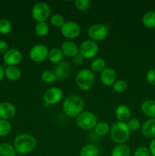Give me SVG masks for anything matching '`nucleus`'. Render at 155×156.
<instances>
[{"instance_id": "nucleus-1", "label": "nucleus", "mask_w": 155, "mask_h": 156, "mask_svg": "<svg viewBox=\"0 0 155 156\" xmlns=\"http://www.w3.org/2000/svg\"><path fill=\"white\" fill-rule=\"evenodd\" d=\"M85 102L84 99L78 94L68 95L62 104L64 114L69 117H78L83 112Z\"/></svg>"}, {"instance_id": "nucleus-2", "label": "nucleus", "mask_w": 155, "mask_h": 156, "mask_svg": "<svg viewBox=\"0 0 155 156\" xmlns=\"http://www.w3.org/2000/svg\"><path fill=\"white\" fill-rule=\"evenodd\" d=\"M36 146V140L29 133L19 134L14 141V148L20 154H28L33 152Z\"/></svg>"}, {"instance_id": "nucleus-3", "label": "nucleus", "mask_w": 155, "mask_h": 156, "mask_svg": "<svg viewBox=\"0 0 155 156\" xmlns=\"http://www.w3.org/2000/svg\"><path fill=\"white\" fill-rule=\"evenodd\" d=\"M110 138L117 145L125 144L130 138L131 131L127 123L116 122L110 127Z\"/></svg>"}, {"instance_id": "nucleus-4", "label": "nucleus", "mask_w": 155, "mask_h": 156, "mask_svg": "<svg viewBox=\"0 0 155 156\" xmlns=\"http://www.w3.org/2000/svg\"><path fill=\"white\" fill-rule=\"evenodd\" d=\"M75 82L77 86L83 91L91 89L95 82V76L91 70L84 69L80 70L76 75Z\"/></svg>"}, {"instance_id": "nucleus-5", "label": "nucleus", "mask_w": 155, "mask_h": 156, "mask_svg": "<svg viewBox=\"0 0 155 156\" xmlns=\"http://www.w3.org/2000/svg\"><path fill=\"white\" fill-rule=\"evenodd\" d=\"M97 117L94 113L83 111L76 118V123L84 130H92L97 124Z\"/></svg>"}, {"instance_id": "nucleus-6", "label": "nucleus", "mask_w": 155, "mask_h": 156, "mask_svg": "<svg viewBox=\"0 0 155 156\" xmlns=\"http://www.w3.org/2000/svg\"><path fill=\"white\" fill-rule=\"evenodd\" d=\"M51 12L50 5L43 2H40L33 5L31 10L32 18L37 23L46 22Z\"/></svg>"}, {"instance_id": "nucleus-7", "label": "nucleus", "mask_w": 155, "mask_h": 156, "mask_svg": "<svg viewBox=\"0 0 155 156\" xmlns=\"http://www.w3.org/2000/svg\"><path fill=\"white\" fill-rule=\"evenodd\" d=\"M99 51V47L97 43L91 40L83 41L79 47L78 53L84 59H92Z\"/></svg>"}, {"instance_id": "nucleus-8", "label": "nucleus", "mask_w": 155, "mask_h": 156, "mask_svg": "<svg viewBox=\"0 0 155 156\" xmlns=\"http://www.w3.org/2000/svg\"><path fill=\"white\" fill-rule=\"evenodd\" d=\"M48 53L49 50L46 46L43 44H36L31 47L29 52V56L33 62L40 63L48 59Z\"/></svg>"}, {"instance_id": "nucleus-9", "label": "nucleus", "mask_w": 155, "mask_h": 156, "mask_svg": "<svg viewBox=\"0 0 155 156\" xmlns=\"http://www.w3.org/2000/svg\"><path fill=\"white\" fill-rule=\"evenodd\" d=\"M88 34L91 41H100L104 40L108 35V29L102 24H92L88 30Z\"/></svg>"}, {"instance_id": "nucleus-10", "label": "nucleus", "mask_w": 155, "mask_h": 156, "mask_svg": "<svg viewBox=\"0 0 155 156\" xmlns=\"http://www.w3.org/2000/svg\"><path fill=\"white\" fill-rule=\"evenodd\" d=\"M81 33V27L75 21H65L61 27V34L68 39H75Z\"/></svg>"}, {"instance_id": "nucleus-11", "label": "nucleus", "mask_w": 155, "mask_h": 156, "mask_svg": "<svg viewBox=\"0 0 155 156\" xmlns=\"http://www.w3.org/2000/svg\"><path fill=\"white\" fill-rule=\"evenodd\" d=\"M63 97V92L57 87H52L48 88L43 94V101L48 105H56Z\"/></svg>"}, {"instance_id": "nucleus-12", "label": "nucleus", "mask_w": 155, "mask_h": 156, "mask_svg": "<svg viewBox=\"0 0 155 156\" xmlns=\"http://www.w3.org/2000/svg\"><path fill=\"white\" fill-rule=\"evenodd\" d=\"M22 53L17 49H10L3 56V60L6 65L17 66L22 61Z\"/></svg>"}, {"instance_id": "nucleus-13", "label": "nucleus", "mask_w": 155, "mask_h": 156, "mask_svg": "<svg viewBox=\"0 0 155 156\" xmlns=\"http://www.w3.org/2000/svg\"><path fill=\"white\" fill-rule=\"evenodd\" d=\"M71 72V64L67 61H62L57 64L55 69V74H56L57 79L65 80L69 77Z\"/></svg>"}, {"instance_id": "nucleus-14", "label": "nucleus", "mask_w": 155, "mask_h": 156, "mask_svg": "<svg viewBox=\"0 0 155 156\" xmlns=\"http://www.w3.org/2000/svg\"><path fill=\"white\" fill-rule=\"evenodd\" d=\"M100 82L105 86H112L114 82L116 81V73L112 68L107 67L100 73Z\"/></svg>"}, {"instance_id": "nucleus-15", "label": "nucleus", "mask_w": 155, "mask_h": 156, "mask_svg": "<svg viewBox=\"0 0 155 156\" xmlns=\"http://www.w3.org/2000/svg\"><path fill=\"white\" fill-rule=\"evenodd\" d=\"M16 113V109L12 103L2 102L0 104V118L2 120H10L13 118Z\"/></svg>"}, {"instance_id": "nucleus-16", "label": "nucleus", "mask_w": 155, "mask_h": 156, "mask_svg": "<svg viewBox=\"0 0 155 156\" xmlns=\"http://www.w3.org/2000/svg\"><path fill=\"white\" fill-rule=\"evenodd\" d=\"M61 50L63 53L64 56L67 57L73 58L78 54L79 47L74 43L71 41H65L61 46Z\"/></svg>"}, {"instance_id": "nucleus-17", "label": "nucleus", "mask_w": 155, "mask_h": 156, "mask_svg": "<svg viewBox=\"0 0 155 156\" xmlns=\"http://www.w3.org/2000/svg\"><path fill=\"white\" fill-rule=\"evenodd\" d=\"M141 133L146 138L155 139V118H149L143 123Z\"/></svg>"}, {"instance_id": "nucleus-18", "label": "nucleus", "mask_w": 155, "mask_h": 156, "mask_svg": "<svg viewBox=\"0 0 155 156\" xmlns=\"http://www.w3.org/2000/svg\"><path fill=\"white\" fill-rule=\"evenodd\" d=\"M115 114L119 122L126 123L130 119L131 115H132V111L127 105H121L117 107Z\"/></svg>"}, {"instance_id": "nucleus-19", "label": "nucleus", "mask_w": 155, "mask_h": 156, "mask_svg": "<svg viewBox=\"0 0 155 156\" xmlns=\"http://www.w3.org/2000/svg\"><path fill=\"white\" fill-rule=\"evenodd\" d=\"M141 111L150 118H155V101L147 100L141 105Z\"/></svg>"}, {"instance_id": "nucleus-20", "label": "nucleus", "mask_w": 155, "mask_h": 156, "mask_svg": "<svg viewBox=\"0 0 155 156\" xmlns=\"http://www.w3.org/2000/svg\"><path fill=\"white\" fill-rule=\"evenodd\" d=\"M5 76L10 81H17L21 76V71L18 67L9 66L5 69Z\"/></svg>"}, {"instance_id": "nucleus-21", "label": "nucleus", "mask_w": 155, "mask_h": 156, "mask_svg": "<svg viewBox=\"0 0 155 156\" xmlns=\"http://www.w3.org/2000/svg\"><path fill=\"white\" fill-rule=\"evenodd\" d=\"M63 53L61 50L60 48L58 47H54L49 50L48 53V59L50 62L54 64H59L63 59Z\"/></svg>"}, {"instance_id": "nucleus-22", "label": "nucleus", "mask_w": 155, "mask_h": 156, "mask_svg": "<svg viewBox=\"0 0 155 156\" xmlns=\"http://www.w3.org/2000/svg\"><path fill=\"white\" fill-rule=\"evenodd\" d=\"M142 24L147 28L155 27V12L149 11L146 12L142 18Z\"/></svg>"}, {"instance_id": "nucleus-23", "label": "nucleus", "mask_w": 155, "mask_h": 156, "mask_svg": "<svg viewBox=\"0 0 155 156\" xmlns=\"http://www.w3.org/2000/svg\"><path fill=\"white\" fill-rule=\"evenodd\" d=\"M100 151L94 144H88L84 146L80 152V156H98Z\"/></svg>"}, {"instance_id": "nucleus-24", "label": "nucleus", "mask_w": 155, "mask_h": 156, "mask_svg": "<svg viewBox=\"0 0 155 156\" xmlns=\"http://www.w3.org/2000/svg\"><path fill=\"white\" fill-rule=\"evenodd\" d=\"M131 151L126 145H117L112 150L111 156H130Z\"/></svg>"}, {"instance_id": "nucleus-25", "label": "nucleus", "mask_w": 155, "mask_h": 156, "mask_svg": "<svg viewBox=\"0 0 155 156\" xmlns=\"http://www.w3.org/2000/svg\"><path fill=\"white\" fill-rule=\"evenodd\" d=\"M91 69L93 73H101L106 69V62L102 58H96L91 62Z\"/></svg>"}, {"instance_id": "nucleus-26", "label": "nucleus", "mask_w": 155, "mask_h": 156, "mask_svg": "<svg viewBox=\"0 0 155 156\" xmlns=\"http://www.w3.org/2000/svg\"><path fill=\"white\" fill-rule=\"evenodd\" d=\"M94 130L96 133V134H97L98 136H104L107 135L109 133V131H110V126L106 122H100V123H97V124L96 125Z\"/></svg>"}, {"instance_id": "nucleus-27", "label": "nucleus", "mask_w": 155, "mask_h": 156, "mask_svg": "<svg viewBox=\"0 0 155 156\" xmlns=\"http://www.w3.org/2000/svg\"><path fill=\"white\" fill-rule=\"evenodd\" d=\"M0 156H16V151L14 146L9 143L0 144Z\"/></svg>"}, {"instance_id": "nucleus-28", "label": "nucleus", "mask_w": 155, "mask_h": 156, "mask_svg": "<svg viewBox=\"0 0 155 156\" xmlns=\"http://www.w3.org/2000/svg\"><path fill=\"white\" fill-rule=\"evenodd\" d=\"M50 27L46 22L37 23L35 26V32L40 37H45L48 34Z\"/></svg>"}, {"instance_id": "nucleus-29", "label": "nucleus", "mask_w": 155, "mask_h": 156, "mask_svg": "<svg viewBox=\"0 0 155 156\" xmlns=\"http://www.w3.org/2000/svg\"><path fill=\"white\" fill-rule=\"evenodd\" d=\"M41 79L43 82L46 84H50L54 82L57 79L56 74L52 70H45L41 74Z\"/></svg>"}, {"instance_id": "nucleus-30", "label": "nucleus", "mask_w": 155, "mask_h": 156, "mask_svg": "<svg viewBox=\"0 0 155 156\" xmlns=\"http://www.w3.org/2000/svg\"><path fill=\"white\" fill-rule=\"evenodd\" d=\"M12 131V125L8 120H0V136H6Z\"/></svg>"}, {"instance_id": "nucleus-31", "label": "nucleus", "mask_w": 155, "mask_h": 156, "mask_svg": "<svg viewBox=\"0 0 155 156\" xmlns=\"http://www.w3.org/2000/svg\"><path fill=\"white\" fill-rule=\"evenodd\" d=\"M112 88L116 93L122 94V93H124L125 91H126V90L128 89V83L122 79L116 80L112 85Z\"/></svg>"}, {"instance_id": "nucleus-32", "label": "nucleus", "mask_w": 155, "mask_h": 156, "mask_svg": "<svg viewBox=\"0 0 155 156\" xmlns=\"http://www.w3.org/2000/svg\"><path fill=\"white\" fill-rule=\"evenodd\" d=\"M12 29V23L5 18L0 19V34H8L11 32Z\"/></svg>"}, {"instance_id": "nucleus-33", "label": "nucleus", "mask_w": 155, "mask_h": 156, "mask_svg": "<svg viewBox=\"0 0 155 156\" xmlns=\"http://www.w3.org/2000/svg\"><path fill=\"white\" fill-rule=\"evenodd\" d=\"M50 23L54 27L61 28L65 23V18L62 15H59V14H55V15H52L51 18H50Z\"/></svg>"}, {"instance_id": "nucleus-34", "label": "nucleus", "mask_w": 155, "mask_h": 156, "mask_svg": "<svg viewBox=\"0 0 155 156\" xmlns=\"http://www.w3.org/2000/svg\"><path fill=\"white\" fill-rule=\"evenodd\" d=\"M75 7L81 12H86L90 9L91 2L88 0H76L74 2Z\"/></svg>"}, {"instance_id": "nucleus-35", "label": "nucleus", "mask_w": 155, "mask_h": 156, "mask_svg": "<svg viewBox=\"0 0 155 156\" xmlns=\"http://www.w3.org/2000/svg\"><path fill=\"white\" fill-rule=\"evenodd\" d=\"M133 156H150L149 149L145 146H140L134 152Z\"/></svg>"}, {"instance_id": "nucleus-36", "label": "nucleus", "mask_w": 155, "mask_h": 156, "mask_svg": "<svg viewBox=\"0 0 155 156\" xmlns=\"http://www.w3.org/2000/svg\"><path fill=\"white\" fill-rule=\"evenodd\" d=\"M126 123H127L130 131H136L140 127V121L136 118L130 119Z\"/></svg>"}, {"instance_id": "nucleus-37", "label": "nucleus", "mask_w": 155, "mask_h": 156, "mask_svg": "<svg viewBox=\"0 0 155 156\" xmlns=\"http://www.w3.org/2000/svg\"><path fill=\"white\" fill-rule=\"evenodd\" d=\"M146 80L150 85H155V69H151L147 72Z\"/></svg>"}, {"instance_id": "nucleus-38", "label": "nucleus", "mask_w": 155, "mask_h": 156, "mask_svg": "<svg viewBox=\"0 0 155 156\" xmlns=\"http://www.w3.org/2000/svg\"><path fill=\"white\" fill-rule=\"evenodd\" d=\"M9 50V45L6 41H0V53H5Z\"/></svg>"}, {"instance_id": "nucleus-39", "label": "nucleus", "mask_w": 155, "mask_h": 156, "mask_svg": "<svg viewBox=\"0 0 155 156\" xmlns=\"http://www.w3.org/2000/svg\"><path fill=\"white\" fill-rule=\"evenodd\" d=\"M84 59V58L78 53V54L76 55L75 56H74V57L72 58V62L74 63V65L80 66L83 63Z\"/></svg>"}, {"instance_id": "nucleus-40", "label": "nucleus", "mask_w": 155, "mask_h": 156, "mask_svg": "<svg viewBox=\"0 0 155 156\" xmlns=\"http://www.w3.org/2000/svg\"><path fill=\"white\" fill-rule=\"evenodd\" d=\"M149 151H150V155L155 156V139H153V140H151L149 144Z\"/></svg>"}, {"instance_id": "nucleus-41", "label": "nucleus", "mask_w": 155, "mask_h": 156, "mask_svg": "<svg viewBox=\"0 0 155 156\" xmlns=\"http://www.w3.org/2000/svg\"><path fill=\"white\" fill-rule=\"evenodd\" d=\"M5 76V69L0 66V82L3 79Z\"/></svg>"}]
</instances>
